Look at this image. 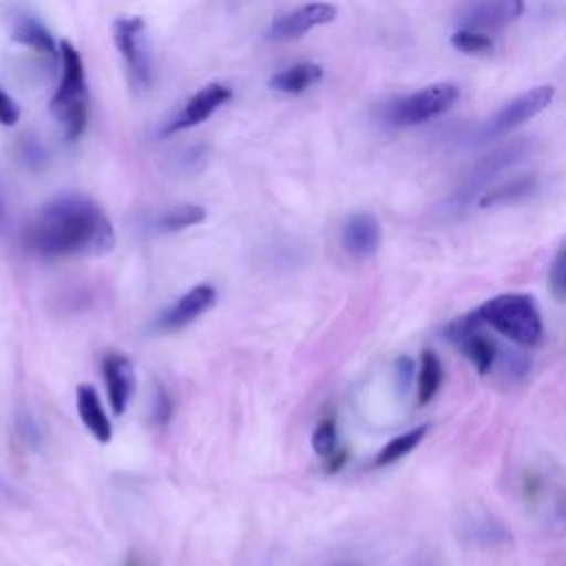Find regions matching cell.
<instances>
[{
	"label": "cell",
	"instance_id": "cell-22",
	"mask_svg": "<svg viewBox=\"0 0 566 566\" xmlns=\"http://www.w3.org/2000/svg\"><path fill=\"white\" fill-rule=\"evenodd\" d=\"M451 44L462 51V53H471V55H478V53H489L493 49V40L478 31V29H458L453 35H451Z\"/></svg>",
	"mask_w": 566,
	"mask_h": 566
},
{
	"label": "cell",
	"instance_id": "cell-14",
	"mask_svg": "<svg viewBox=\"0 0 566 566\" xmlns=\"http://www.w3.org/2000/svg\"><path fill=\"white\" fill-rule=\"evenodd\" d=\"M106 389H108V400L115 413H124L130 391H133V367L128 358L122 354H108L102 365Z\"/></svg>",
	"mask_w": 566,
	"mask_h": 566
},
{
	"label": "cell",
	"instance_id": "cell-9",
	"mask_svg": "<svg viewBox=\"0 0 566 566\" xmlns=\"http://www.w3.org/2000/svg\"><path fill=\"white\" fill-rule=\"evenodd\" d=\"M336 18V7L329 2H310L303 4L290 13H283L279 18L272 20L270 29H268V38L274 42H290L296 40L301 35H305L307 31L321 27V24H329Z\"/></svg>",
	"mask_w": 566,
	"mask_h": 566
},
{
	"label": "cell",
	"instance_id": "cell-12",
	"mask_svg": "<svg viewBox=\"0 0 566 566\" xmlns=\"http://www.w3.org/2000/svg\"><path fill=\"white\" fill-rule=\"evenodd\" d=\"M214 287L210 285H197L188 290L172 307H168L159 321L157 327L164 332H175L186 325H190L195 318H199L203 312H208L214 303Z\"/></svg>",
	"mask_w": 566,
	"mask_h": 566
},
{
	"label": "cell",
	"instance_id": "cell-16",
	"mask_svg": "<svg viewBox=\"0 0 566 566\" xmlns=\"http://www.w3.org/2000/svg\"><path fill=\"white\" fill-rule=\"evenodd\" d=\"M535 190H537V177L535 175H517V177L504 179L497 186L484 190L478 197V206L480 208H491V206H500V203H515V201H522V199L531 197Z\"/></svg>",
	"mask_w": 566,
	"mask_h": 566
},
{
	"label": "cell",
	"instance_id": "cell-5",
	"mask_svg": "<svg viewBox=\"0 0 566 566\" xmlns=\"http://www.w3.org/2000/svg\"><path fill=\"white\" fill-rule=\"evenodd\" d=\"M144 20L135 18H117L113 24L115 46L126 64L128 80L137 91H146L153 84V57L148 53L144 40Z\"/></svg>",
	"mask_w": 566,
	"mask_h": 566
},
{
	"label": "cell",
	"instance_id": "cell-23",
	"mask_svg": "<svg viewBox=\"0 0 566 566\" xmlns=\"http://www.w3.org/2000/svg\"><path fill=\"white\" fill-rule=\"evenodd\" d=\"M548 285L557 301H566V241L557 248L551 270H548Z\"/></svg>",
	"mask_w": 566,
	"mask_h": 566
},
{
	"label": "cell",
	"instance_id": "cell-26",
	"mask_svg": "<svg viewBox=\"0 0 566 566\" xmlns=\"http://www.w3.org/2000/svg\"><path fill=\"white\" fill-rule=\"evenodd\" d=\"M394 374H396V385H398V394L405 396L411 380H413V360L409 356H400L394 365Z\"/></svg>",
	"mask_w": 566,
	"mask_h": 566
},
{
	"label": "cell",
	"instance_id": "cell-3",
	"mask_svg": "<svg viewBox=\"0 0 566 566\" xmlns=\"http://www.w3.org/2000/svg\"><path fill=\"white\" fill-rule=\"evenodd\" d=\"M475 312L484 325L517 345H537L542 340V316L535 298L528 294H500L482 303Z\"/></svg>",
	"mask_w": 566,
	"mask_h": 566
},
{
	"label": "cell",
	"instance_id": "cell-27",
	"mask_svg": "<svg viewBox=\"0 0 566 566\" xmlns=\"http://www.w3.org/2000/svg\"><path fill=\"white\" fill-rule=\"evenodd\" d=\"M20 119V106L15 99L0 86V124L2 126H13Z\"/></svg>",
	"mask_w": 566,
	"mask_h": 566
},
{
	"label": "cell",
	"instance_id": "cell-18",
	"mask_svg": "<svg viewBox=\"0 0 566 566\" xmlns=\"http://www.w3.org/2000/svg\"><path fill=\"white\" fill-rule=\"evenodd\" d=\"M11 38L42 55H55L57 51V44L53 40V35L49 33V29H44L35 18L31 15H22L15 20L13 24V31H11Z\"/></svg>",
	"mask_w": 566,
	"mask_h": 566
},
{
	"label": "cell",
	"instance_id": "cell-11",
	"mask_svg": "<svg viewBox=\"0 0 566 566\" xmlns=\"http://www.w3.org/2000/svg\"><path fill=\"white\" fill-rule=\"evenodd\" d=\"M522 11L524 0H473L462 9L460 22L467 29H493L513 22Z\"/></svg>",
	"mask_w": 566,
	"mask_h": 566
},
{
	"label": "cell",
	"instance_id": "cell-8",
	"mask_svg": "<svg viewBox=\"0 0 566 566\" xmlns=\"http://www.w3.org/2000/svg\"><path fill=\"white\" fill-rule=\"evenodd\" d=\"M526 153V142L524 139H515L511 144L500 146L497 150L489 153L475 168L473 172L467 177V181L462 184V188L451 197V208L458 212L462 210L469 201L475 199V195H480L484 190V186L500 172L504 170L509 164H513L515 159H520Z\"/></svg>",
	"mask_w": 566,
	"mask_h": 566
},
{
	"label": "cell",
	"instance_id": "cell-25",
	"mask_svg": "<svg viewBox=\"0 0 566 566\" xmlns=\"http://www.w3.org/2000/svg\"><path fill=\"white\" fill-rule=\"evenodd\" d=\"M18 157L31 170H40L46 164V150H42V146L35 139H20Z\"/></svg>",
	"mask_w": 566,
	"mask_h": 566
},
{
	"label": "cell",
	"instance_id": "cell-4",
	"mask_svg": "<svg viewBox=\"0 0 566 566\" xmlns=\"http://www.w3.org/2000/svg\"><path fill=\"white\" fill-rule=\"evenodd\" d=\"M460 97V91L451 82L429 84L407 97L394 99L385 106V122L391 126H416L447 113Z\"/></svg>",
	"mask_w": 566,
	"mask_h": 566
},
{
	"label": "cell",
	"instance_id": "cell-29",
	"mask_svg": "<svg viewBox=\"0 0 566 566\" xmlns=\"http://www.w3.org/2000/svg\"><path fill=\"white\" fill-rule=\"evenodd\" d=\"M2 219H4V203H2V197H0V223H2Z\"/></svg>",
	"mask_w": 566,
	"mask_h": 566
},
{
	"label": "cell",
	"instance_id": "cell-6",
	"mask_svg": "<svg viewBox=\"0 0 566 566\" xmlns=\"http://www.w3.org/2000/svg\"><path fill=\"white\" fill-rule=\"evenodd\" d=\"M484 323L478 312H469L462 318L444 327V338L451 340L478 369V374H489L497 363V345L480 329Z\"/></svg>",
	"mask_w": 566,
	"mask_h": 566
},
{
	"label": "cell",
	"instance_id": "cell-19",
	"mask_svg": "<svg viewBox=\"0 0 566 566\" xmlns=\"http://www.w3.org/2000/svg\"><path fill=\"white\" fill-rule=\"evenodd\" d=\"M442 382V365L440 358L436 356V352L424 349L420 354V371L416 378V387H418V405H427L440 389Z\"/></svg>",
	"mask_w": 566,
	"mask_h": 566
},
{
	"label": "cell",
	"instance_id": "cell-28",
	"mask_svg": "<svg viewBox=\"0 0 566 566\" xmlns=\"http://www.w3.org/2000/svg\"><path fill=\"white\" fill-rule=\"evenodd\" d=\"M504 369L513 378H522L528 371V358L520 352H506L504 354Z\"/></svg>",
	"mask_w": 566,
	"mask_h": 566
},
{
	"label": "cell",
	"instance_id": "cell-2",
	"mask_svg": "<svg viewBox=\"0 0 566 566\" xmlns=\"http://www.w3.org/2000/svg\"><path fill=\"white\" fill-rule=\"evenodd\" d=\"M62 57V77L57 91L51 97V113L55 122L64 128L69 142L77 139L88 119V88L84 75V62L80 51L71 42L60 44Z\"/></svg>",
	"mask_w": 566,
	"mask_h": 566
},
{
	"label": "cell",
	"instance_id": "cell-1",
	"mask_svg": "<svg viewBox=\"0 0 566 566\" xmlns=\"http://www.w3.org/2000/svg\"><path fill=\"white\" fill-rule=\"evenodd\" d=\"M24 243L46 259L104 254L113 248L115 232L106 212L93 199L62 195L31 219Z\"/></svg>",
	"mask_w": 566,
	"mask_h": 566
},
{
	"label": "cell",
	"instance_id": "cell-15",
	"mask_svg": "<svg viewBox=\"0 0 566 566\" xmlns=\"http://www.w3.org/2000/svg\"><path fill=\"white\" fill-rule=\"evenodd\" d=\"M323 80V66L314 62H298L274 73L268 86L283 95H301Z\"/></svg>",
	"mask_w": 566,
	"mask_h": 566
},
{
	"label": "cell",
	"instance_id": "cell-13",
	"mask_svg": "<svg viewBox=\"0 0 566 566\" xmlns=\"http://www.w3.org/2000/svg\"><path fill=\"white\" fill-rule=\"evenodd\" d=\"M343 245L356 259H369L380 245V226L367 212L352 214L343 228Z\"/></svg>",
	"mask_w": 566,
	"mask_h": 566
},
{
	"label": "cell",
	"instance_id": "cell-24",
	"mask_svg": "<svg viewBox=\"0 0 566 566\" xmlns=\"http://www.w3.org/2000/svg\"><path fill=\"white\" fill-rule=\"evenodd\" d=\"M312 447L318 455H332L336 449V422L332 416L323 418L314 433H312Z\"/></svg>",
	"mask_w": 566,
	"mask_h": 566
},
{
	"label": "cell",
	"instance_id": "cell-17",
	"mask_svg": "<svg viewBox=\"0 0 566 566\" xmlns=\"http://www.w3.org/2000/svg\"><path fill=\"white\" fill-rule=\"evenodd\" d=\"M77 413L86 429L99 440L108 442L111 440V422L99 405L97 391L91 385H80L77 387Z\"/></svg>",
	"mask_w": 566,
	"mask_h": 566
},
{
	"label": "cell",
	"instance_id": "cell-7",
	"mask_svg": "<svg viewBox=\"0 0 566 566\" xmlns=\"http://www.w3.org/2000/svg\"><path fill=\"white\" fill-rule=\"evenodd\" d=\"M555 97V88L551 84L533 86L531 91L517 95L515 99L506 102L482 128V137L493 139L500 135L511 133L513 128L522 126L524 122L533 119L537 113H542Z\"/></svg>",
	"mask_w": 566,
	"mask_h": 566
},
{
	"label": "cell",
	"instance_id": "cell-20",
	"mask_svg": "<svg viewBox=\"0 0 566 566\" xmlns=\"http://www.w3.org/2000/svg\"><path fill=\"white\" fill-rule=\"evenodd\" d=\"M203 219H206V210L201 206L184 203V206H175V208L161 212L155 219V228L159 232H179V230H186L190 226L201 223Z\"/></svg>",
	"mask_w": 566,
	"mask_h": 566
},
{
	"label": "cell",
	"instance_id": "cell-21",
	"mask_svg": "<svg viewBox=\"0 0 566 566\" xmlns=\"http://www.w3.org/2000/svg\"><path fill=\"white\" fill-rule=\"evenodd\" d=\"M427 433V427H416V429H409L400 436H396L394 440H389L376 455V467H387V464H394L398 462L400 458H405L407 453H411L420 440L424 438Z\"/></svg>",
	"mask_w": 566,
	"mask_h": 566
},
{
	"label": "cell",
	"instance_id": "cell-10",
	"mask_svg": "<svg viewBox=\"0 0 566 566\" xmlns=\"http://www.w3.org/2000/svg\"><path fill=\"white\" fill-rule=\"evenodd\" d=\"M232 91L226 84L212 82L206 84L203 88H199L181 108L179 113L164 126V135H175L181 133L186 128H192L201 122H206L219 106H223L226 102H230Z\"/></svg>",
	"mask_w": 566,
	"mask_h": 566
}]
</instances>
